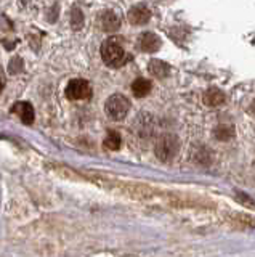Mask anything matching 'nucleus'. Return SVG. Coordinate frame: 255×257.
Wrapping results in <instances>:
<instances>
[{"mask_svg":"<svg viewBox=\"0 0 255 257\" xmlns=\"http://www.w3.org/2000/svg\"><path fill=\"white\" fill-rule=\"evenodd\" d=\"M149 18H151V13L145 5H135L129 10V21L135 24V26L148 23Z\"/></svg>","mask_w":255,"mask_h":257,"instance_id":"7","label":"nucleus"},{"mask_svg":"<svg viewBox=\"0 0 255 257\" xmlns=\"http://www.w3.org/2000/svg\"><path fill=\"white\" fill-rule=\"evenodd\" d=\"M105 147L111 151H116L121 148V135L114 131H109L105 139Z\"/></svg>","mask_w":255,"mask_h":257,"instance_id":"12","label":"nucleus"},{"mask_svg":"<svg viewBox=\"0 0 255 257\" xmlns=\"http://www.w3.org/2000/svg\"><path fill=\"white\" fill-rule=\"evenodd\" d=\"M12 112L13 114H17L23 120V124H33L34 122V108H33V104L28 103V101L15 103L13 108H12Z\"/></svg>","mask_w":255,"mask_h":257,"instance_id":"5","label":"nucleus"},{"mask_svg":"<svg viewBox=\"0 0 255 257\" xmlns=\"http://www.w3.org/2000/svg\"><path fill=\"white\" fill-rule=\"evenodd\" d=\"M225 101V95H223L221 90L218 88H209L205 93H204V103L207 106H220V104Z\"/></svg>","mask_w":255,"mask_h":257,"instance_id":"9","label":"nucleus"},{"mask_svg":"<svg viewBox=\"0 0 255 257\" xmlns=\"http://www.w3.org/2000/svg\"><path fill=\"white\" fill-rule=\"evenodd\" d=\"M100 26L106 32H114L121 28V20L114 12H103L100 16Z\"/></svg>","mask_w":255,"mask_h":257,"instance_id":"8","label":"nucleus"},{"mask_svg":"<svg viewBox=\"0 0 255 257\" xmlns=\"http://www.w3.org/2000/svg\"><path fill=\"white\" fill-rule=\"evenodd\" d=\"M233 135H234V131H233V127H229V125H220L215 128V137H217L218 140H229Z\"/></svg>","mask_w":255,"mask_h":257,"instance_id":"13","label":"nucleus"},{"mask_svg":"<svg viewBox=\"0 0 255 257\" xmlns=\"http://www.w3.org/2000/svg\"><path fill=\"white\" fill-rule=\"evenodd\" d=\"M101 58L109 68H119L129 60V56H127L122 45L116 39H108L101 45Z\"/></svg>","mask_w":255,"mask_h":257,"instance_id":"1","label":"nucleus"},{"mask_svg":"<svg viewBox=\"0 0 255 257\" xmlns=\"http://www.w3.org/2000/svg\"><path fill=\"white\" fill-rule=\"evenodd\" d=\"M169 71H170L169 64H165L161 60H153V61L149 63V72L153 76L159 77V79H164L167 74H169Z\"/></svg>","mask_w":255,"mask_h":257,"instance_id":"11","label":"nucleus"},{"mask_svg":"<svg viewBox=\"0 0 255 257\" xmlns=\"http://www.w3.org/2000/svg\"><path fill=\"white\" fill-rule=\"evenodd\" d=\"M151 88H153V84H151V80L143 79V77L137 79L132 84V92H133L135 96H138V98H141V96H146L151 92Z\"/></svg>","mask_w":255,"mask_h":257,"instance_id":"10","label":"nucleus"},{"mask_svg":"<svg viewBox=\"0 0 255 257\" xmlns=\"http://www.w3.org/2000/svg\"><path fill=\"white\" fill-rule=\"evenodd\" d=\"M129 109H130V101L127 96H124L121 93L111 95L105 103L106 114L113 120H122L127 116Z\"/></svg>","mask_w":255,"mask_h":257,"instance_id":"2","label":"nucleus"},{"mask_svg":"<svg viewBox=\"0 0 255 257\" xmlns=\"http://www.w3.org/2000/svg\"><path fill=\"white\" fill-rule=\"evenodd\" d=\"M178 150H180V142L177 137L172 134L161 137L156 143V155L161 161L172 159L178 153Z\"/></svg>","mask_w":255,"mask_h":257,"instance_id":"3","label":"nucleus"},{"mask_svg":"<svg viewBox=\"0 0 255 257\" xmlns=\"http://www.w3.org/2000/svg\"><path fill=\"white\" fill-rule=\"evenodd\" d=\"M66 96L69 100H89L92 96V85L85 79H73L66 87Z\"/></svg>","mask_w":255,"mask_h":257,"instance_id":"4","label":"nucleus"},{"mask_svg":"<svg viewBox=\"0 0 255 257\" xmlns=\"http://www.w3.org/2000/svg\"><path fill=\"white\" fill-rule=\"evenodd\" d=\"M2 90H4V79L0 77V92H2Z\"/></svg>","mask_w":255,"mask_h":257,"instance_id":"14","label":"nucleus"},{"mask_svg":"<svg viewBox=\"0 0 255 257\" xmlns=\"http://www.w3.org/2000/svg\"><path fill=\"white\" fill-rule=\"evenodd\" d=\"M138 45H140V48L143 52L154 53V52L159 50V48H161V39H159V36L154 34V32H145V34L140 36Z\"/></svg>","mask_w":255,"mask_h":257,"instance_id":"6","label":"nucleus"}]
</instances>
